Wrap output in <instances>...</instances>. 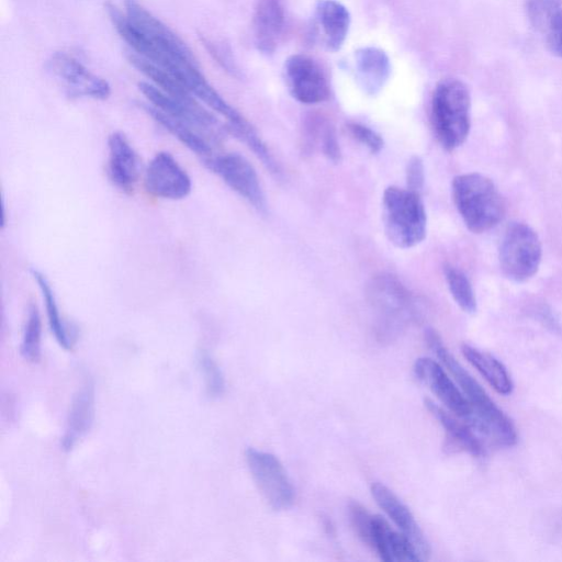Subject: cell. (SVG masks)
Segmentation results:
<instances>
[{"instance_id":"4316f807","label":"cell","mask_w":562,"mask_h":562,"mask_svg":"<svg viewBox=\"0 0 562 562\" xmlns=\"http://www.w3.org/2000/svg\"><path fill=\"white\" fill-rule=\"evenodd\" d=\"M305 137L310 146H319L323 155L333 162H339L341 151L334 125L325 116L311 114L306 117Z\"/></svg>"},{"instance_id":"44dd1931","label":"cell","mask_w":562,"mask_h":562,"mask_svg":"<svg viewBox=\"0 0 562 562\" xmlns=\"http://www.w3.org/2000/svg\"><path fill=\"white\" fill-rule=\"evenodd\" d=\"M355 69L360 88L367 94L374 95L389 80L391 63L384 50L367 46L355 52Z\"/></svg>"},{"instance_id":"e0dca14e","label":"cell","mask_w":562,"mask_h":562,"mask_svg":"<svg viewBox=\"0 0 562 562\" xmlns=\"http://www.w3.org/2000/svg\"><path fill=\"white\" fill-rule=\"evenodd\" d=\"M108 173L112 183L121 191L131 193L138 180L140 159L122 132L108 137Z\"/></svg>"},{"instance_id":"d4e9b609","label":"cell","mask_w":562,"mask_h":562,"mask_svg":"<svg viewBox=\"0 0 562 562\" xmlns=\"http://www.w3.org/2000/svg\"><path fill=\"white\" fill-rule=\"evenodd\" d=\"M31 273L41 291L53 335L64 349L70 350L74 345V334L60 315L56 295L49 280L37 269H32Z\"/></svg>"},{"instance_id":"ba28073f","label":"cell","mask_w":562,"mask_h":562,"mask_svg":"<svg viewBox=\"0 0 562 562\" xmlns=\"http://www.w3.org/2000/svg\"><path fill=\"white\" fill-rule=\"evenodd\" d=\"M542 258L541 241L527 224L510 223L504 232L498 249L502 272L515 282L532 278Z\"/></svg>"},{"instance_id":"6da1fadb","label":"cell","mask_w":562,"mask_h":562,"mask_svg":"<svg viewBox=\"0 0 562 562\" xmlns=\"http://www.w3.org/2000/svg\"><path fill=\"white\" fill-rule=\"evenodd\" d=\"M429 348L451 373L472 408L469 425L496 445L510 447L517 432L509 417L493 402L481 384L460 364L431 328L425 333Z\"/></svg>"},{"instance_id":"2e32d148","label":"cell","mask_w":562,"mask_h":562,"mask_svg":"<svg viewBox=\"0 0 562 562\" xmlns=\"http://www.w3.org/2000/svg\"><path fill=\"white\" fill-rule=\"evenodd\" d=\"M371 495L396 528L412 541L422 561L428 560L430 557L429 542L411 509L392 490L380 482L372 483Z\"/></svg>"},{"instance_id":"5bb4252c","label":"cell","mask_w":562,"mask_h":562,"mask_svg":"<svg viewBox=\"0 0 562 562\" xmlns=\"http://www.w3.org/2000/svg\"><path fill=\"white\" fill-rule=\"evenodd\" d=\"M144 184L149 194L167 200H181L192 190L190 176L168 151H159L151 158Z\"/></svg>"},{"instance_id":"7a4b0ae2","label":"cell","mask_w":562,"mask_h":562,"mask_svg":"<svg viewBox=\"0 0 562 562\" xmlns=\"http://www.w3.org/2000/svg\"><path fill=\"white\" fill-rule=\"evenodd\" d=\"M366 296L375 314L376 331L391 338L420 317L417 296L394 274L380 272L367 284Z\"/></svg>"},{"instance_id":"4fadbf2b","label":"cell","mask_w":562,"mask_h":562,"mask_svg":"<svg viewBox=\"0 0 562 562\" xmlns=\"http://www.w3.org/2000/svg\"><path fill=\"white\" fill-rule=\"evenodd\" d=\"M47 67L72 97L105 100L111 94V87L106 80L91 72L66 52L54 53L47 61Z\"/></svg>"},{"instance_id":"f546056e","label":"cell","mask_w":562,"mask_h":562,"mask_svg":"<svg viewBox=\"0 0 562 562\" xmlns=\"http://www.w3.org/2000/svg\"><path fill=\"white\" fill-rule=\"evenodd\" d=\"M199 368L203 373L205 389L211 397H218L224 393L225 380L221 368L205 351L198 356Z\"/></svg>"},{"instance_id":"83f0119b","label":"cell","mask_w":562,"mask_h":562,"mask_svg":"<svg viewBox=\"0 0 562 562\" xmlns=\"http://www.w3.org/2000/svg\"><path fill=\"white\" fill-rule=\"evenodd\" d=\"M443 273L450 294L458 306L468 314L475 313V293L467 274L451 265L445 266Z\"/></svg>"},{"instance_id":"ffe728a7","label":"cell","mask_w":562,"mask_h":562,"mask_svg":"<svg viewBox=\"0 0 562 562\" xmlns=\"http://www.w3.org/2000/svg\"><path fill=\"white\" fill-rule=\"evenodd\" d=\"M144 109L153 120L200 157L203 164L209 167L217 155L214 151V144H216L215 140L193 126L165 114L153 105L145 104Z\"/></svg>"},{"instance_id":"277c9868","label":"cell","mask_w":562,"mask_h":562,"mask_svg":"<svg viewBox=\"0 0 562 562\" xmlns=\"http://www.w3.org/2000/svg\"><path fill=\"white\" fill-rule=\"evenodd\" d=\"M430 121L445 150L452 151L465 142L471 126V97L461 80L447 78L436 86L430 102Z\"/></svg>"},{"instance_id":"1f68e13d","label":"cell","mask_w":562,"mask_h":562,"mask_svg":"<svg viewBox=\"0 0 562 562\" xmlns=\"http://www.w3.org/2000/svg\"><path fill=\"white\" fill-rule=\"evenodd\" d=\"M539 33L549 52L562 58V7L550 16Z\"/></svg>"},{"instance_id":"30bf717a","label":"cell","mask_w":562,"mask_h":562,"mask_svg":"<svg viewBox=\"0 0 562 562\" xmlns=\"http://www.w3.org/2000/svg\"><path fill=\"white\" fill-rule=\"evenodd\" d=\"M138 89L149 101L150 105L169 116L193 126L216 143L222 138L224 132L227 131L226 126H222L218 120L202 108L196 100L188 102L176 99L155 85L145 81L138 82Z\"/></svg>"},{"instance_id":"484cf974","label":"cell","mask_w":562,"mask_h":562,"mask_svg":"<svg viewBox=\"0 0 562 562\" xmlns=\"http://www.w3.org/2000/svg\"><path fill=\"white\" fill-rule=\"evenodd\" d=\"M127 59L134 68L150 79L153 85L164 92L182 101H195L194 95L186 88V86L165 68L137 54L130 53L127 55Z\"/></svg>"},{"instance_id":"8992f818","label":"cell","mask_w":562,"mask_h":562,"mask_svg":"<svg viewBox=\"0 0 562 562\" xmlns=\"http://www.w3.org/2000/svg\"><path fill=\"white\" fill-rule=\"evenodd\" d=\"M124 13L133 26L154 46L149 61L170 72L186 63H198L188 45L137 0H125Z\"/></svg>"},{"instance_id":"9c48e42d","label":"cell","mask_w":562,"mask_h":562,"mask_svg":"<svg viewBox=\"0 0 562 562\" xmlns=\"http://www.w3.org/2000/svg\"><path fill=\"white\" fill-rule=\"evenodd\" d=\"M245 460L250 475L273 510L290 508L295 499V490L281 461L272 453L256 448H247Z\"/></svg>"},{"instance_id":"cb8c5ba5","label":"cell","mask_w":562,"mask_h":562,"mask_svg":"<svg viewBox=\"0 0 562 562\" xmlns=\"http://www.w3.org/2000/svg\"><path fill=\"white\" fill-rule=\"evenodd\" d=\"M461 351L467 361L497 393L509 395L513 392L510 374L497 358L468 344L461 346Z\"/></svg>"},{"instance_id":"f1b7e54d","label":"cell","mask_w":562,"mask_h":562,"mask_svg":"<svg viewBox=\"0 0 562 562\" xmlns=\"http://www.w3.org/2000/svg\"><path fill=\"white\" fill-rule=\"evenodd\" d=\"M42 322L38 310L31 305L25 322L20 352L30 362H37L41 358Z\"/></svg>"},{"instance_id":"4dcf8cb0","label":"cell","mask_w":562,"mask_h":562,"mask_svg":"<svg viewBox=\"0 0 562 562\" xmlns=\"http://www.w3.org/2000/svg\"><path fill=\"white\" fill-rule=\"evenodd\" d=\"M562 7V0H527L526 16L530 25L539 33L550 16Z\"/></svg>"},{"instance_id":"d6a6232c","label":"cell","mask_w":562,"mask_h":562,"mask_svg":"<svg viewBox=\"0 0 562 562\" xmlns=\"http://www.w3.org/2000/svg\"><path fill=\"white\" fill-rule=\"evenodd\" d=\"M199 37L207 53L225 71L233 76H238L239 70L236 66L232 50L225 43L211 40L202 34L199 35Z\"/></svg>"},{"instance_id":"7402d4cb","label":"cell","mask_w":562,"mask_h":562,"mask_svg":"<svg viewBox=\"0 0 562 562\" xmlns=\"http://www.w3.org/2000/svg\"><path fill=\"white\" fill-rule=\"evenodd\" d=\"M94 419V390L91 383L82 385L74 395L65 434L61 438L64 450H71L92 427Z\"/></svg>"},{"instance_id":"ac0fdd59","label":"cell","mask_w":562,"mask_h":562,"mask_svg":"<svg viewBox=\"0 0 562 562\" xmlns=\"http://www.w3.org/2000/svg\"><path fill=\"white\" fill-rule=\"evenodd\" d=\"M281 0H257L252 14V34L257 49L265 55L278 47L284 27Z\"/></svg>"},{"instance_id":"e575fe53","label":"cell","mask_w":562,"mask_h":562,"mask_svg":"<svg viewBox=\"0 0 562 562\" xmlns=\"http://www.w3.org/2000/svg\"><path fill=\"white\" fill-rule=\"evenodd\" d=\"M405 175L406 188L420 193L425 183V168L423 159L419 156L414 155L408 159Z\"/></svg>"},{"instance_id":"52a82bcc","label":"cell","mask_w":562,"mask_h":562,"mask_svg":"<svg viewBox=\"0 0 562 562\" xmlns=\"http://www.w3.org/2000/svg\"><path fill=\"white\" fill-rule=\"evenodd\" d=\"M348 512L357 536L381 560L386 562L422 561L412 541L400 530H394L383 517L370 514L356 501L349 503Z\"/></svg>"},{"instance_id":"3957f363","label":"cell","mask_w":562,"mask_h":562,"mask_svg":"<svg viewBox=\"0 0 562 562\" xmlns=\"http://www.w3.org/2000/svg\"><path fill=\"white\" fill-rule=\"evenodd\" d=\"M452 200L469 231L475 234L495 227L505 216V201L495 183L477 172L456 176Z\"/></svg>"},{"instance_id":"5b68a950","label":"cell","mask_w":562,"mask_h":562,"mask_svg":"<svg viewBox=\"0 0 562 562\" xmlns=\"http://www.w3.org/2000/svg\"><path fill=\"white\" fill-rule=\"evenodd\" d=\"M382 221L387 239L398 248L420 244L427 233V214L420 193L387 187L382 195Z\"/></svg>"},{"instance_id":"d6986e66","label":"cell","mask_w":562,"mask_h":562,"mask_svg":"<svg viewBox=\"0 0 562 562\" xmlns=\"http://www.w3.org/2000/svg\"><path fill=\"white\" fill-rule=\"evenodd\" d=\"M314 16L325 48L330 52L339 50L350 27L348 9L337 0H318Z\"/></svg>"},{"instance_id":"603a6c76","label":"cell","mask_w":562,"mask_h":562,"mask_svg":"<svg viewBox=\"0 0 562 562\" xmlns=\"http://www.w3.org/2000/svg\"><path fill=\"white\" fill-rule=\"evenodd\" d=\"M425 406L445 429L448 438L459 448L475 457L484 454V446L475 430L463 419L450 414L429 398H425Z\"/></svg>"},{"instance_id":"836d02e7","label":"cell","mask_w":562,"mask_h":562,"mask_svg":"<svg viewBox=\"0 0 562 562\" xmlns=\"http://www.w3.org/2000/svg\"><path fill=\"white\" fill-rule=\"evenodd\" d=\"M348 134L362 146H364L371 154H378L384 146L383 138L371 127L358 123L349 122L346 124Z\"/></svg>"},{"instance_id":"8fae6325","label":"cell","mask_w":562,"mask_h":562,"mask_svg":"<svg viewBox=\"0 0 562 562\" xmlns=\"http://www.w3.org/2000/svg\"><path fill=\"white\" fill-rule=\"evenodd\" d=\"M234 192L260 213L267 211V201L256 169L238 153L217 154L207 167Z\"/></svg>"},{"instance_id":"9a60e30c","label":"cell","mask_w":562,"mask_h":562,"mask_svg":"<svg viewBox=\"0 0 562 562\" xmlns=\"http://www.w3.org/2000/svg\"><path fill=\"white\" fill-rule=\"evenodd\" d=\"M413 371L417 380L425 384L450 413L469 424L472 417L471 405L441 362L420 357L415 361Z\"/></svg>"},{"instance_id":"7c38bea8","label":"cell","mask_w":562,"mask_h":562,"mask_svg":"<svg viewBox=\"0 0 562 562\" xmlns=\"http://www.w3.org/2000/svg\"><path fill=\"white\" fill-rule=\"evenodd\" d=\"M284 78L291 95L303 104L322 103L330 95L327 75L311 56L291 55L284 63Z\"/></svg>"}]
</instances>
